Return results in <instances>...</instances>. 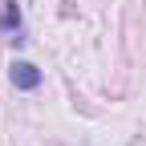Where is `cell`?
Returning a JSON list of instances; mask_svg holds the SVG:
<instances>
[{
  "label": "cell",
  "mask_w": 146,
  "mask_h": 146,
  "mask_svg": "<svg viewBox=\"0 0 146 146\" xmlns=\"http://www.w3.org/2000/svg\"><path fill=\"white\" fill-rule=\"evenodd\" d=\"M0 33H12V41H25L21 36V4L16 0H4V8H0Z\"/></svg>",
  "instance_id": "obj_2"
},
{
  "label": "cell",
  "mask_w": 146,
  "mask_h": 146,
  "mask_svg": "<svg viewBox=\"0 0 146 146\" xmlns=\"http://www.w3.org/2000/svg\"><path fill=\"white\" fill-rule=\"evenodd\" d=\"M8 77H12V85H16V89H25V94H33V89H36V85L45 81V73L36 69L33 61H12Z\"/></svg>",
  "instance_id": "obj_1"
}]
</instances>
